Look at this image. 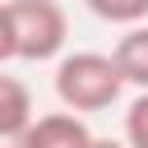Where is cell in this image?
I'll return each instance as SVG.
<instances>
[{
    "label": "cell",
    "instance_id": "9c48e42d",
    "mask_svg": "<svg viewBox=\"0 0 148 148\" xmlns=\"http://www.w3.org/2000/svg\"><path fill=\"white\" fill-rule=\"evenodd\" d=\"M0 148H28V134H0Z\"/></svg>",
    "mask_w": 148,
    "mask_h": 148
},
{
    "label": "cell",
    "instance_id": "30bf717a",
    "mask_svg": "<svg viewBox=\"0 0 148 148\" xmlns=\"http://www.w3.org/2000/svg\"><path fill=\"white\" fill-rule=\"evenodd\" d=\"M92 148H130V143H120V139H92Z\"/></svg>",
    "mask_w": 148,
    "mask_h": 148
},
{
    "label": "cell",
    "instance_id": "52a82bcc",
    "mask_svg": "<svg viewBox=\"0 0 148 148\" xmlns=\"http://www.w3.org/2000/svg\"><path fill=\"white\" fill-rule=\"evenodd\" d=\"M125 143L130 148H148V88L130 102L125 111Z\"/></svg>",
    "mask_w": 148,
    "mask_h": 148
},
{
    "label": "cell",
    "instance_id": "3957f363",
    "mask_svg": "<svg viewBox=\"0 0 148 148\" xmlns=\"http://www.w3.org/2000/svg\"><path fill=\"white\" fill-rule=\"evenodd\" d=\"M92 130L83 125L79 111H46L28 125V148H92Z\"/></svg>",
    "mask_w": 148,
    "mask_h": 148
},
{
    "label": "cell",
    "instance_id": "ba28073f",
    "mask_svg": "<svg viewBox=\"0 0 148 148\" xmlns=\"http://www.w3.org/2000/svg\"><path fill=\"white\" fill-rule=\"evenodd\" d=\"M5 60H18L14 56V23H9V0L0 5V65Z\"/></svg>",
    "mask_w": 148,
    "mask_h": 148
},
{
    "label": "cell",
    "instance_id": "5b68a950",
    "mask_svg": "<svg viewBox=\"0 0 148 148\" xmlns=\"http://www.w3.org/2000/svg\"><path fill=\"white\" fill-rule=\"evenodd\" d=\"M116 65H120V74H125V83H134L139 92L148 88V23H134V28H125V37L116 42Z\"/></svg>",
    "mask_w": 148,
    "mask_h": 148
},
{
    "label": "cell",
    "instance_id": "7a4b0ae2",
    "mask_svg": "<svg viewBox=\"0 0 148 148\" xmlns=\"http://www.w3.org/2000/svg\"><path fill=\"white\" fill-rule=\"evenodd\" d=\"M14 56L18 60H56L69 37V18L60 0H9Z\"/></svg>",
    "mask_w": 148,
    "mask_h": 148
},
{
    "label": "cell",
    "instance_id": "277c9868",
    "mask_svg": "<svg viewBox=\"0 0 148 148\" xmlns=\"http://www.w3.org/2000/svg\"><path fill=\"white\" fill-rule=\"evenodd\" d=\"M32 120H37V111H32L28 83L14 74H0V134H28Z\"/></svg>",
    "mask_w": 148,
    "mask_h": 148
},
{
    "label": "cell",
    "instance_id": "8992f818",
    "mask_svg": "<svg viewBox=\"0 0 148 148\" xmlns=\"http://www.w3.org/2000/svg\"><path fill=\"white\" fill-rule=\"evenodd\" d=\"M102 23H125V28H134V23H143L148 18V0H83Z\"/></svg>",
    "mask_w": 148,
    "mask_h": 148
},
{
    "label": "cell",
    "instance_id": "6da1fadb",
    "mask_svg": "<svg viewBox=\"0 0 148 148\" xmlns=\"http://www.w3.org/2000/svg\"><path fill=\"white\" fill-rule=\"evenodd\" d=\"M120 88H125V74L116 65V56H102V51H69L56 60V97L60 106L69 111H106L120 102Z\"/></svg>",
    "mask_w": 148,
    "mask_h": 148
}]
</instances>
